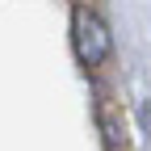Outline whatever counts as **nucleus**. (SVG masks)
<instances>
[{
    "instance_id": "nucleus-1",
    "label": "nucleus",
    "mask_w": 151,
    "mask_h": 151,
    "mask_svg": "<svg viewBox=\"0 0 151 151\" xmlns=\"http://www.w3.org/2000/svg\"><path fill=\"white\" fill-rule=\"evenodd\" d=\"M71 46H76V59L84 67H101L113 50V38H109V25L101 21L92 9H76L71 13Z\"/></svg>"
},
{
    "instance_id": "nucleus-2",
    "label": "nucleus",
    "mask_w": 151,
    "mask_h": 151,
    "mask_svg": "<svg viewBox=\"0 0 151 151\" xmlns=\"http://www.w3.org/2000/svg\"><path fill=\"white\" fill-rule=\"evenodd\" d=\"M101 134H105V151H126V126L118 113H101Z\"/></svg>"
}]
</instances>
